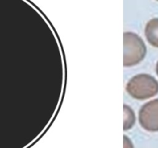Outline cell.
<instances>
[{"mask_svg":"<svg viewBox=\"0 0 158 148\" xmlns=\"http://www.w3.org/2000/svg\"><path fill=\"white\" fill-rule=\"evenodd\" d=\"M147 55L144 41L132 32L123 33V66L132 67L141 63Z\"/></svg>","mask_w":158,"mask_h":148,"instance_id":"obj_2","label":"cell"},{"mask_svg":"<svg viewBox=\"0 0 158 148\" xmlns=\"http://www.w3.org/2000/svg\"><path fill=\"white\" fill-rule=\"evenodd\" d=\"M123 113H124L123 130L127 131L128 130H131L134 126L136 122V116L132 108L127 104H124L123 106Z\"/></svg>","mask_w":158,"mask_h":148,"instance_id":"obj_5","label":"cell"},{"mask_svg":"<svg viewBox=\"0 0 158 148\" xmlns=\"http://www.w3.org/2000/svg\"><path fill=\"white\" fill-rule=\"evenodd\" d=\"M145 37L151 46L158 48V18L148 22L144 29Z\"/></svg>","mask_w":158,"mask_h":148,"instance_id":"obj_4","label":"cell"},{"mask_svg":"<svg viewBox=\"0 0 158 148\" xmlns=\"http://www.w3.org/2000/svg\"><path fill=\"white\" fill-rule=\"evenodd\" d=\"M126 91L135 100H148L157 95L158 81L150 74H137L127 82Z\"/></svg>","mask_w":158,"mask_h":148,"instance_id":"obj_1","label":"cell"},{"mask_svg":"<svg viewBox=\"0 0 158 148\" xmlns=\"http://www.w3.org/2000/svg\"><path fill=\"white\" fill-rule=\"evenodd\" d=\"M124 139V143H123V146H124V148H134V144H133L132 141L131 140V139L128 138L126 135L123 137Z\"/></svg>","mask_w":158,"mask_h":148,"instance_id":"obj_6","label":"cell"},{"mask_svg":"<svg viewBox=\"0 0 158 148\" xmlns=\"http://www.w3.org/2000/svg\"><path fill=\"white\" fill-rule=\"evenodd\" d=\"M157 1H158V0H157Z\"/></svg>","mask_w":158,"mask_h":148,"instance_id":"obj_8","label":"cell"},{"mask_svg":"<svg viewBox=\"0 0 158 148\" xmlns=\"http://www.w3.org/2000/svg\"><path fill=\"white\" fill-rule=\"evenodd\" d=\"M156 73H157L158 76V62L157 63V64H156Z\"/></svg>","mask_w":158,"mask_h":148,"instance_id":"obj_7","label":"cell"},{"mask_svg":"<svg viewBox=\"0 0 158 148\" xmlns=\"http://www.w3.org/2000/svg\"><path fill=\"white\" fill-rule=\"evenodd\" d=\"M138 121L145 130L158 132V98L147 102L140 107Z\"/></svg>","mask_w":158,"mask_h":148,"instance_id":"obj_3","label":"cell"}]
</instances>
